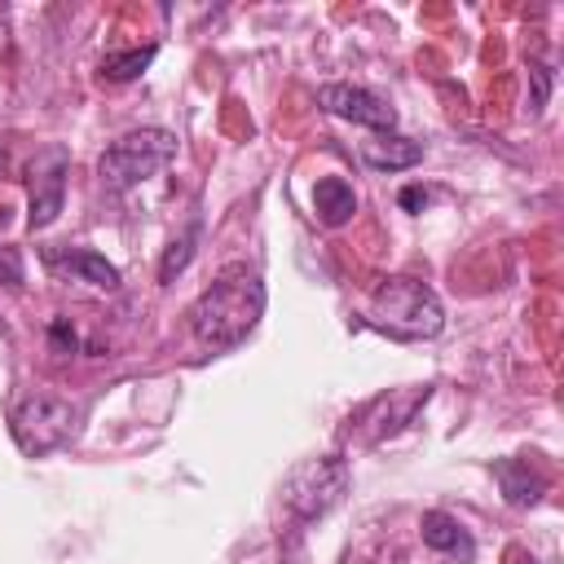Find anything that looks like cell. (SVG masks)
I'll return each mask as SVG.
<instances>
[{"label":"cell","instance_id":"cell-11","mask_svg":"<svg viewBox=\"0 0 564 564\" xmlns=\"http://www.w3.org/2000/svg\"><path fill=\"white\" fill-rule=\"evenodd\" d=\"M494 476H498V485H502L511 507H533L546 494V476L538 467H529V458H498Z\"/></svg>","mask_w":564,"mask_h":564},{"label":"cell","instance_id":"cell-15","mask_svg":"<svg viewBox=\"0 0 564 564\" xmlns=\"http://www.w3.org/2000/svg\"><path fill=\"white\" fill-rule=\"evenodd\" d=\"M194 238H198V229L189 225V229L167 247V256H163V264H159V282H172V278L189 264V256H194Z\"/></svg>","mask_w":564,"mask_h":564},{"label":"cell","instance_id":"cell-17","mask_svg":"<svg viewBox=\"0 0 564 564\" xmlns=\"http://www.w3.org/2000/svg\"><path fill=\"white\" fill-rule=\"evenodd\" d=\"M533 79H538V93H533V110H542V101H546V88H551V70L533 62Z\"/></svg>","mask_w":564,"mask_h":564},{"label":"cell","instance_id":"cell-8","mask_svg":"<svg viewBox=\"0 0 564 564\" xmlns=\"http://www.w3.org/2000/svg\"><path fill=\"white\" fill-rule=\"evenodd\" d=\"M44 260H48V269L70 273L75 282H88V286H101V291H115V286H119V269H115L106 256L88 251V247H70V251H44Z\"/></svg>","mask_w":564,"mask_h":564},{"label":"cell","instance_id":"cell-6","mask_svg":"<svg viewBox=\"0 0 564 564\" xmlns=\"http://www.w3.org/2000/svg\"><path fill=\"white\" fill-rule=\"evenodd\" d=\"M66 167H70V154L62 145H48L31 159L26 167V189H31V229H44L57 220L62 212V194H66Z\"/></svg>","mask_w":564,"mask_h":564},{"label":"cell","instance_id":"cell-7","mask_svg":"<svg viewBox=\"0 0 564 564\" xmlns=\"http://www.w3.org/2000/svg\"><path fill=\"white\" fill-rule=\"evenodd\" d=\"M317 106L339 115V119H352L361 128H375V132H392V123H397V110L379 93L357 88V84H322L317 88Z\"/></svg>","mask_w":564,"mask_h":564},{"label":"cell","instance_id":"cell-10","mask_svg":"<svg viewBox=\"0 0 564 564\" xmlns=\"http://www.w3.org/2000/svg\"><path fill=\"white\" fill-rule=\"evenodd\" d=\"M427 392H432V388H397V392L370 401L366 414H379V427H375L366 441H383V436H392L397 427H405V423L414 419V410L427 401Z\"/></svg>","mask_w":564,"mask_h":564},{"label":"cell","instance_id":"cell-18","mask_svg":"<svg viewBox=\"0 0 564 564\" xmlns=\"http://www.w3.org/2000/svg\"><path fill=\"white\" fill-rule=\"evenodd\" d=\"M423 198H427V194H423L419 185H410V189L401 194V207H423Z\"/></svg>","mask_w":564,"mask_h":564},{"label":"cell","instance_id":"cell-16","mask_svg":"<svg viewBox=\"0 0 564 564\" xmlns=\"http://www.w3.org/2000/svg\"><path fill=\"white\" fill-rule=\"evenodd\" d=\"M18 282H22V260L18 251L0 247V286H18Z\"/></svg>","mask_w":564,"mask_h":564},{"label":"cell","instance_id":"cell-19","mask_svg":"<svg viewBox=\"0 0 564 564\" xmlns=\"http://www.w3.org/2000/svg\"><path fill=\"white\" fill-rule=\"evenodd\" d=\"M0 163H4V150H0Z\"/></svg>","mask_w":564,"mask_h":564},{"label":"cell","instance_id":"cell-14","mask_svg":"<svg viewBox=\"0 0 564 564\" xmlns=\"http://www.w3.org/2000/svg\"><path fill=\"white\" fill-rule=\"evenodd\" d=\"M154 44H141V48H128V53H106V62H101V75L106 79H115V84H123V79H137L150 62H154Z\"/></svg>","mask_w":564,"mask_h":564},{"label":"cell","instance_id":"cell-9","mask_svg":"<svg viewBox=\"0 0 564 564\" xmlns=\"http://www.w3.org/2000/svg\"><path fill=\"white\" fill-rule=\"evenodd\" d=\"M361 159L379 172H401L423 159V141L401 137V132H375L370 141H361Z\"/></svg>","mask_w":564,"mask_h":564},{"label":"cell","instance_id":"cell-12","mask_svg":"<svg viewBox=\"0 0 564 564\" xmlns=\"http://www.w3.org/2000/svg\"><path fill=\"white\" fill-rule=\"evenodd\" d=\"M419 533H423V542H427L432 551H441V555H458V560H471V555H476L467 529H463L449 511H423Z\"/></svg>","mask_w":564,"mask_h":564},{"label":"cell","instance_id":"cell-3","mask_svg":"<svg viewBox=\"0 0 564 564\" xmlns=\"http://www.w3.org/2000/svg\"><path fill=\"white\" fill-rule=\"evenodd\" d=\"M172 159H176V137L167 128H137V132H123L115 145H106V154L97 159V176L106 189L123 194L145 176L163 172Z\"/></svg>","mask_w":564,"mask_h":564},{"label":"cell","instance_id":"cell-2","mask_svg":"<svg viewBox=\"0 0 564 564\" xmlns=\"http://www.w3.org/2000/svg\"><path fill=\"white\" fill-rule=\"evenodd\" d=\"M366 326H375L392 339H432L445 326V308L427 282L383 278L366 304Z\"/></svg>","mask_w":564,"mask_h":564},{"label":"cell","instance_id":"cell-5","mask_svg":"<svg viewBox=\"0 0 564 564\" xmlns=\"http://www.w3.org/2000/svg\"><path fill=\"white\" fill-rule=\"evenodd\" d=\"M344 489H348V463L339 454H322L291 467V476L282 480V502L291 516L317 520L344 498Z\"/></svg>","mask_w":564,"mask_h":564},{"label":"cell","instance_id":"cell-13","mask_svg":"<svg viewBox=\"0 0 564 564\" xmlns=\"http://www.w3.org/2000/svg\"><path fill=\"white\" fill-rule=\"evenodd\" d=\"M313 207H317V220H322V225L339 229V225L352 220L357 194H352V185H348L344 176H322V181L313 185Z\"/></svg>","mask_w":564,"mask_h":564},{"label":"cell","instance_id":"cell-4","mask_svg":"<svg viewBox=\"0 0 564 564\" xmlns=\"http://www.w3.org/2000/svg\"><path fill=\"white\" fill-rule=\"evenodd\" d=\"M9 432H13V441H18L22 454L44 458V454H53V449H62V445L75 441V432H79V405L62 401L53 392H31V397H22L9 410Z\"/></svg>","mask_w":564,"mask_h":564},{"label":"cell","instance_id":"cell-1","mask_svg":"<svg viewBox=\"0 0 564 564\" xmlns=\"http://www.w3.org/2000/svg\"><path fill=\"white\" fill-rule=\"evenodd\" d=\"M189 335L203 348H234L242 344L256 322L264 317V282L247 264H229L216 273V282L189 304Z\"/></svg>","mask_w":564,"mask_h":564}]
</instances>
